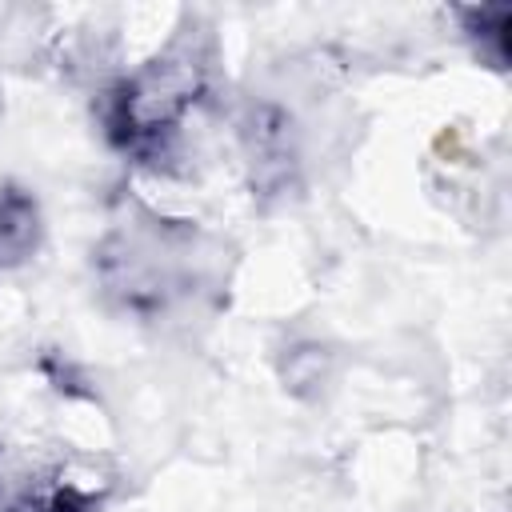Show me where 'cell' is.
Instances as JSON below:
<instances>
[{"instance_id":"3","label":"cell","mask_w":512,"mask_h":512,"mask_svg":"<svg viewBox=\"0 0 512 512\" xmlns=\"http://www.w3.org/2000/svg\"><path fill=\"white\" fill-rule=\"evenodd\" d=\"M40 244V208L36 196L20 184H0V272L24 264Z\"/></svg>"},{"instance_id":"2","label":"cell","mask_w":512,"mask_h":512,"mask_svg":"<svg viewBox=\"0 0 512 512\" xmlns=\"http://www.w3.org/2000/svg\"><path fill=\"white\" fill-rule=\"evenodd\" d=\"M204 264L208 256L200 248V232L176 220L116 228L100 248L104 288L140 316H160L176 300L196 292L204 280Z\"/></svg>"},{"instance_id":"1","label":"cell","mask_w":512,"mask_h":512,"mask_svg":"<svg viewBox=\"0 0 512 512\" xmlns=\"http://www.w3.org/2000/svg\"><path fill=\"white\" fill-rule=\"evenodd\" d=\"M208 92V56L196 40H176L108 96V136L116 148L160 160L180 140L184 120Z\"/></svg>"}]
</instances>
